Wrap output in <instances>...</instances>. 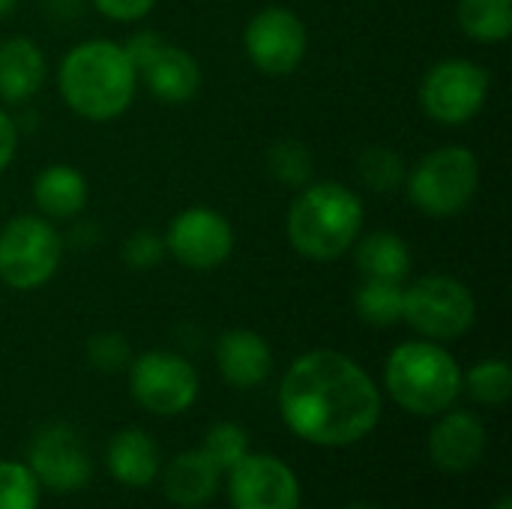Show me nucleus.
I'll use <instances>...</instances> for the list:
<instances>
[{
  "instance_id": "obj_6",
  "label": "nucleus",
  "mask_w": 512,
  "mask_h": 509,
  "mask_svg": "<svg viewBox=\"0 0 512 509\" xmlns=\"http://www.w3.org/2000/svg\"><path fill=\"white\" fill-rule=\"evenodd\" d=\"M63 261V237L45 216L18 213L0 228V282L12 291L48 285Z\"/></svg>"
},
{
  "instance_id": "obj_31",
  "label": "nucleus",
  "mask_w": 512,
  "mask_h": 509,
  "mask_svg": "<svg viewBox=\"0 0 512 509\" xmlns=\"http://www.w3.org/2000/svg\"><path fill=\"white\" fill-rule=\"evenodd\" d=\"M96 6V12H102L105 18L111 21H123V24H132V21H141L153 12V6L159 0H90Z\"/></svg>"
},
{
  "instance_id": "obj_5",
  "label": "nucleus",
  "mask_w": 512,
  "mask_h": 509,
  "mask_svg": "<svg viewBox=\"0 0 512 509\" xmlns=\"http://www.w3.org/2000/svg\"><path fill=\"white\" fill-rule=\"evenodd\" d=\"M405 189L408 201L420 213L432 219H453L471 207L480 189V162L462 144L438 147L408 168Z\"/></svg>"
},
{
  "instance_id": "obj_19",
  "label": "nucleus",
  "mask_w": 512,
  "mask_h": 509,
  "mask_svg": "<svg viewBox=\"0 0 512 509\" xmlns=\"http://www.w3.org/2000/svg\"><path fill=\"white\" fill-rule=\"evenodd\" d=\"M105 465L108 474L129 489H144L150 486L162 465H159V447L156 441L141 432V429H123L111 438L108 450H105Z\"/></svg>"
},
{
  "instance_id": "obj_23",
  "label": "nucleus",
  "mask_w": 512,
  "mask_h": 509,
  "mask_svg": "<svg viewBox=\"0 0 512 509\" xmlns=\"http://www.w3.org/2000/svg\"><path fill=\"white\" fill-rule=\"evenodd\" d=\"M405 285L384 279H363L354 291V309L369 327H393L402 321Z\"/></svg>"
},
{
  "instance_id": "obj_18",
  "label": "nucleus",
  "mask_w": 512,
  "mask_h": 509,
  "mask_svg": "<svg viewBox=\"0 0 512 509\" xmlns=\"http://www.w3.org/2000/svg\"><path fill=\"white\" fill-rule=\"evenodd\" d=\"M87 198H90L87 177L75 165L66 162L45 165L33 180V204L39 216L51 222H72L75 216L84 213Z\"/></svg>"
},
{
  "instance_id": "obj_32",
  "label": "nucleus",
  "mask_w": 512,
  "mask_h": 509,
  "mask_svg": "<svg viewBox=\"0 0 512 509\" xmlns=\"http://www.w3.org/2000/svg\"><path fill=\"white\" fill-rule=\"evenodd\" d=\"M18 150V123L15 117L0 105V174L12 165Z\"/></svg>"
},
{
  "instance_id": "obj_10",
  "label": "nucleus",
  "mask_w": 512,
  "mask_h": 509,
  "mask_svg": "<svg viewBox=\"0 0 512 509\" xmlns=\"http://www.w3.org/2000/svg\"><path fill=\"white\" fill-rule=\"evenodd\" d=\"M243 51L258 72L270 78H285L297 72L306 60V24L288 6H264L243 27Z\"/></svg>"
},
{
  "instance_id": "obj_13",
  "label": "nucleus",
  "mask_w": 512,
  "mask_h": 509,
  "mask_svg": "<svg viewBox=\"0 0 512 509\" xmlns=\"http://www.w3.org/2000/svg\"><path fill=\"white\" fill-rule=\"evenodd\" d=\"M228 498L234 509H300V480L282 459L246 453L228 471Z\"/></svg>"
},
{
  "instance_id": "obj_28",
  "label": "nucleus",
  "mask_w": 512,
  "mask_h": 509,
  "mask_svg": "<svg viewBox=\"0 0 512 509\" xmlns=\"http://www.w3.org/2000/svg\"><path fill=\"white\" fill-rule=\"evenodd\" d=\"M0 509H39V483L21 462H0Z\"/></svg>"
},
{
  "instance_id": "obj_2",
  "label": "nucleus",
  "mask_w": 512,
  "mask_h": 509,
  "mask_svg": "<svg viewBox=\"0 0 512 509\" xmlns=\"http://www.w3.org/2000/svg\"><path fill=\"white\" fill-rule=\"evenodd\" d=\"M57 90L66 108L81 120L111 123L132 108L138 72L120 42L84 39L63 54Z\"/></svg>"
},
{
  "instance_id": "obj_9",
  "label": "nucleus",
  "mask_w": 512,
  "mask_h": 509,
  "mask_svg": "<svg viewBox=\"0 0 512 509\" xmlns=\"http://www.w3.org/2000/svg\"><path fill=\"white\" fill-rule=\"evenodd\" d=\"M129 390L147 414L177 417L198 399V372L174 351H144L129 363Z\"/></svg>"
},
{
  "instance_id": "obj_21",
  "label": "nucleus",
  "mask_w": 512,
  "mask_h": 509,
  "mask_svg": "<svg viewBox=\"0 0 512 509\" xmlns=\"http://www.w3.org/2000/svg\"><path fill=\"white\" fill-rule=\"evenodd\" d=\"M351 249H354V264H357L363 279L405 282L411 267H414L411 246L393 231L360 234Z\"/></svg>"
},
{
  "instance_id": "obj_12",
  "label": "nucleus",
  "mask_w": 512,
  "mask_h": 509,
  "mask_svg": "<svg viewBox=\"0 0 512 509\" xmlns=\"http://www.w3.org/2000/svg\"><path fill=\"white\" fill-rule=\"evenodd\" d=\"M27 468L33 471L39 486L60 492V495L84 489L93 477V462L81 438L72 429L57 426V423L36 432L27 450Z\"/></svg>"
},
{
  "instance_id": "obj_33",
  "label": "nucleus",
  "mask_w": 512,
  "mask_h": 509,
  "mask_svg": "<svg viewBox=\"0 0 512 509\" xmlns=\"http://www.w3.org/2000/svg\"><path fill=\"white\" fill-rule=\"evenodd\" d=\"M15 3H18V0H0V18H6V15L15 9Z\"/></svg>"
},
{
  "instance_id": "obj_25",
  "label": "nucleus",
  "mask_w": 512,
  "mask_h": 509,
  "mask_svg": "<svg viewBox=\"0 0 512 509\" xmlns=\"http://www.w3.org/2000/svg\"><path fill=\"white\" fill-rule=\"evenodd\" d=\"M267 168L282 186L303 189L315 174V156L300 138H279L267 150Z\"/></svg>"
},
{
  "instance_id": "obj_34",
  "label": "nucleus",
  "mask_w": 512,
  "mask_h": 509,
  "mask_svg": "<svg viewBox=\"0 0 512 509\" xmlns=\"http://www.w3.org/2000/svg\"><path fill=\"white\" fill-rule=\"evenodd\" d=\"M495 509H512V501L510 498H501V501H498V507Z\"/></svg>"
},
{
  "instance_id": "obj_29",
  "label": "nucleus",
  "mask_w": 512,
  "mask_h": 509,
  "mask_svg": "<svg viewBox=\"0 0 512 509\" xmlns=\"http://www.w3.org/2000/svg\"><path fill=\"white\" fill-rule=\"evenodd\" d=\"M87 360H90V366L96 372L114 375V372H123L132 363V348H129L123 333L102 330V333H93L87 339Z\"/></svg>"
},
{
  "instance_id": "obj_8",
  "label": "nucleus",
  "mask_w": 512,
  "mask_h": 509,
  "mask_svg": "<svg viewBox=\"0 0 512 509\" xmlns=\"http://www.w3.org/2000/svg\"><path fill=\"white\" fill-rule=\"evenodd\" d=\"M489 87L492 78L480 63L447 57L426 69L420 81V105L423 114L441 126H465L483 111Z\"/></svg>"
},
{
  "instance_id": "obj_3",
  "label": "nucleus",
  "mask_w": 512,
  "mask_h": 509,
  "mask_svg": "<svg viewBox=\"0 0 512 509\" xmlns=\"http://www.w3.org/2000/svg\"><path fill=\"white\" fill-rule=\"evenodd\" d=\"M363 198L336 180L306 183L288 207L285 234L297 255L306 261H339L363 234Z\"/></svg>"
},
{
  "instance_id": "obj_14",
  "label": "nucleus",
  "mask_w": 512,
  "mask_h": 509,
  "mask_svg": "<svg viewBox=\"0 0 512 509\" xmlns=\"http://www.w3.org/2000/svg\"><path fill=\"white\" fill-rule=\"evenodd\" d=\"M489 435L477 414L450 411L429 432V459L444 474H468L480 465Z\"/></svg>"
},
{
  "instance_id": "obj_1",
  "label": "nucleus",
  "mask_w": 512,
  "mask_h": 509,
  "mask_svg": "<svg viewBox=\"0 0 512 509\" xmlns=\"http://www.w3.org/2000/svg\"><path fill=\"white\" fill-rule=\"evenodd\" d=\"M279 411L297 438L318 447H351L378 426L381 393L357 360L318 348L288 366Z\"/></svg>"
},
{
  "instance_id": "obj_11",
  "label": "nucleus",
  "mask_w": 512,
  "mask_h": 509,
  "mask_svg": "<svg viewBox=\"0 0 512 509\" xmlns=\"http://www.w3.org/2000/svg\"><path fill=\"white\" fill-rule=\"evenodd\" d=\"M162 240L168 258L195 273H210L222 267L234 252V228L213 207H189L177 213L168 222Z\"/></svg>"
},
{
  "instance_id": "obj_30",
  "label": "nucleus",
  "mask_w": 512,
  "mask_h": 509,
  "mask_svg": "<svg viewBox=\"0 0 512 509\" xmlns=\"http://www.w3.org/2000/svg\"><path fill=\"white\" fill-rule=\"evenodd\" d=\"M120 258H123V264H126L129 270H138V273L153 270V267H159V264L168 258L165 240H162V234L141 228V231H135V234H129V237L123 240Z\"/></svg>"
},
{
  "instance_id": "obj_24",
  "label": "nucleus",
  "mask_w": 512,
  "mask_h": 509,
  "mask_svg": "<svg viewBox=\"0 0 512 509\" xmlns=\"http://www.w3.org/2000/svg\"><path fill=\"white\" fill-rule=\"evenodd\" d=\"M405 174H408V168H405L402 156L384 144L366 147L357 159V177H360L363 189H369L375 195H390L399 186H405Z\"/></svg>"
},
{
  "instance_id": "obj_27",
  "label": "nucleus",
  "mask_w": 512,
  "mask_h": 509,
  "mask_svg": "<svg viewBox=\"0 0 512 509\" xmlns=\"http://www.w3.org/2000/svg\"><path fill=\"white\" fill-rule=\"evenodd\" d=\"M201 450L219 471H231L249 453V435L237 423H216L207 432Z\"/></svg>"
},
{
  "instance_id": "obj_26",
  "label": "nucleus",
  "mask_w": 512,
  "mask_h": 509,
  "mask_svg": "<svg viewBox=\"0 0 512 509\" xmlns=\"http://www.w3.org/2000/svg\"><path fill=\"white\" fill-rule=\"evenodd\" d=\"M462 387L480 405H504L512 393V369L507 360H480L462 372Z\"/></svg>"
},
{
  "instance_id": "obj_4",
  "label": "nucleus",
  "mask_w": 512,
  "mask_h": 509,
  "mask_svg": "<svg viewBox=\"0 0 512 509\" xmlns=\"http://www.w3.org/2000/svg\"><path fill=\"white\" fill-rule=\"evenodd\" d=\"M384 387L399 408L420 417L444 414L462 396V366L441 342L417 339L390 351L384 366Z\"/></svg>"
},
{
  "instance_id": "obj_20",
  "label": "nucleus",
  "mask_w": 512,
  "mask_h": 509,
  "mask_svg": "<svg viewBox=\"0 0 512 509\" xmlns=\"http://www.w3.org/2000/svg\"><path fill=\"white\" fill-rule=\"evenodd\" d=\"M222 471L204 456V450H189L174 456L162 471V489L165 498L177 507H201L207 504L219 489Z\"/></svg>"
},
{
  "instance_id": "obj_15",
  "label": "nucleus",
  "mask_w": 512,
  "mask_h": 509,
  "mask_svg": "<svg viewBox=\"0 0 512 509\" xmlns=\"http://www.w3.org/2000/svg\"><path fill=\"white\" fill-rule=\"evenodd\" d=\"M138 81L159 99L162 105H186L201 90V66L198 60L168 39L138 66Z\"/></svg>"
},
{
  "instance_id": "obj_7",
  "label": "nucleus",
  "mask_w": 512,
  "mask_h": 509,
  "mask_svg": "<svg viewBox=\"0 0 512 509\" xmlns=\"http://www.w3.org/2000/svg\"><path fill=\"white\" fill-rule=\"evenodd\" d=\"M402 321L429 342H453L474 327L477 300L456 276L426 273L405 288Z\"/></svg>"
},
{
  "instance_id": "obj_16",
  "label": "nucleus",
  "mask_w": 512,
  "mask_h": 509,
  "mask_svg": "<svg viewBox=\"0 0 512 509\" xmlns=\"http://www.w3.org/2000/svg\"><path fill=\"white\" fill-rule=\"evenodd\" d=\"M216 366L219 375L237 387V390H252L264 384L273 372V351L267 339L255 330L237 327L219 336L216 342Z\"/></svg>"
},
{
  "instance_id": "obj_17",
  "label": "nucleus",
  "mask_w": 512,
  "mask_h": 509,
  "mask_svg": "<svg viewBox=\"0 0 512 509\" xmlns=\"http://www.w3.org/2000/svg\"><path fill=\"white\" fill-rule=\"evenodd\" d=\"M48 63L42 48L27 36H9L0 42V102L24 105L45 84Z\"/></svg>"
},
{
  "instance_id": "obj_35",
  "label": "nucleus",
  "mask_w": 512,
  "mask_h": 509,
  "mask_svg": "<svg viewBox=\"0 0 512 509\" xmlns=\"http://www.w3.org/2000/svg\"><path fill=\"white\" fill-rule=\"evenodd\" d=\"M342 509H378V507H369V504H348V507Z\"/></svg>"
},
{
  "instance_id": "obj_22",
  "label": "nucleus",
  "mask_w": 512,
  "mask_h": 509,
  "mask_svg": "<svg viewBox=\"0 0 512 509\" xmlns=\"http://www.w3.org/2000/svg\"><path fill=\"white\" fill-rule=\"evenodd\" d=\"M456 21L474 42H507L512 33V0H459Z\"/></svg>"
}]
</instances>
